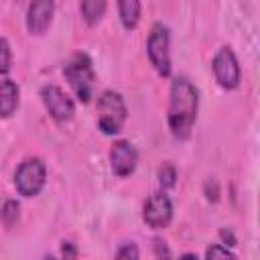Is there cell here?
<instances>
[{
  "label": "cell",
  "instance_id": "1",
  "mask_svg": "<svg viewBox=\"0 0 260 260\" xmlns=\"http://www.w3.org/2000/svg\"><path fill=\"white\" fill-rule=\"evenodd\" d=\"M199 93L187 77H175L171 83L169 100V128L175 138H187L197 118Z\"/></svg>",
  "mask_w": 260,
  "mask_h": 260
},
{
  "label": "cell",
  "instance_id": "2",
  "mask_svg": "<svg viewBox=\"0 0 260 260\" xmlns=\"http://www.w3.org/2000/svg\"><path fill=\"white\" fill-rule=\"evenodd\" d=\"M63 75L69 81L71 89L81 102H89L91 91H93V67L91 59L85 53H75L63 67Z\"/></svg>",
  "mask_w": 260,
  "mask_h": 260
},
{
  "label": "cell",
  "instance_id": "3",
  "mask_svg": "<svg viewBox=\"0 0 260 260\" xmlns=\"http://www.w3.org/2000/svg\"><path fill=\"white\" fill-rule=\"evenodd\" d=\"M126 122V104L114 89H106L98 100V126L104 134H118Z\"/></svg>",
  "mask_w": 260,
  "mask_h": 260
},
{
  "label": "cell",
  "instance_id": "4",
  "mask_svg": "<svg viewBox=\"0 0 260 260\" xmlns=\"http://www.w3.org/2000/svg\"><path fill=\"white\" fill-rule=\"evenodd\" d=\"M45 177H47L45 162L41 158H26L16 169L14 185H16V189H18L20 195L35 197V195L41 193V189L45 185Z\"/></svg>",
  "mask_w": 260,
  "mask_h": 260
},
{
  "label": "cell",
  "instance_id": "5",
  "mask_svg": "<svg viewBox=\"0 0 260 260\" xmlns=\"http://www.w3.org/2000/svg\"><path fill=\"white\" fill-rule=\"evenodd\" d=\"M148 59L154 65L156 73L167 77L171 73V57H169V28L160 22H156L148 35L146 41Z\"/></svg>",
  "mask_w": 260,
  "mask_h": 260
},
{
  "label": "cell",
  "instance_id": "6",
  "mask_svg": "<svg viewBox=\"0 0 260 260\" xmlns=\"http://www.w3.org/2000/svg\"><path fill=\"white\" fill-rule=\"evenodd\" d=\"M211 67H213L217 83L223 89L238 87V83H240V65H238V59H236V55L230 47H221L215 53V57L211 61Z\"/></svg>",
  "mask_w": 260,
  "mask_h": 260
},
{
  "label": "cell",
  "instance_id": "7",
  "mask_svg": "<svg viewBox=\"0 0 260 260\" xmlns=\"http://www.w3.org/2000/svg\"><path fill=\"white\" fill-rule=\"evenodd\" d=\"M41 98H43V104L47 108V112L51 114L53 120L57 122H67L73 118L75 114V104L73 100L57 85H45L41 89Z\"/></svg>",
  "mask_w": 260,
  "mask_h": 260
},
{
  "label": "cell",
  "instance_id": "8",
  "mask_svg": "<svg viewBox=\"0 0 260 260\" xmlns=\"http://www.w3.org/2000/svg\"><path fill=\"white\" fill-rule=\"evenodd\" d=\"M142 217L148 228L152 230H162L171 223L173 219V203L167 193H154L146 199Z\"/></svg>",
  "mask_w": 260,
  "mask_h": 260
},
{
  "label": "cell",
  "instance_id": "9",
  "mask_svg": "<svg viewBox=\"0 0 260 260\" xmlns=\"http://www.w3.org/2000/svg\"><path fill=\"white\" fill-rule=\"evenodd\" d=\"M136 160H138L136 148H134L128 140H116V142L112 144L110 162H112V171H114L118 177H128V175H132L134 169H136Z\"/></svg>",
  "mask_w": 260,
  "mask_h": 260
},
{
  "label": "cell",
  "instance_id": "10",
  "mask_svg": "<svg viewBox=\"0 0 260 260\" xmlns=\"http://www.w3.org/2000/svg\"><path fill=\"white\" fill-rule=\"evenodd\" d=\"M53 10H55V4L51 0H39V2H32L28 6V12H26V26L32 35H41L47 30V26L51 24V18H53Z\"/></svg>",
  "mask_w": 260,
  "mask_h": 260
},
{
  "label": "cell",
  "instance_id": "11",
  "mask_svg": "<svg viewBox=\"0 0 260 260\" xmlns=\"http://www.w3.org/2000/svg\"><path fill=\"white\" fill-rule=\"evenodd\" d=\"M18 85L12 79H2L0 81V116L10 118L16 108H18Z\"/></svg>",
  "mask_w": 260,
  "mask_h": 260
},
{
  "label": "cell",
  "instance_id": "12",
  "mask_svg": "<svg viewBox=\"0 0 260 260\" xmlns=\"http://www.w3.org/2000/svg\"><path fill=\"white\" fill-rule=\"evenodd\" d=\"M118 12H120V20H122L124 28L132 30L138 24V18H140V2L122 0V2H118Z\"/></svg>",
  "mask_w": 260,
  "mask_h": 260
},
{
  "label": "cell",
  "instance_id": "13",
  "mask_svg": "<svg viewBox=\"0 0 260 260\" xmlns=\"http://www.w3.org/2000/svg\"><path fill=\"white\" fill-rule=\"evenodd\" d=\"M104 10H106V2L104 0H83L81 2V14H83L87 24H95L102 18Z\"/></svg>",
  "mask_w": 260,
  "mask_h": 260
},
{
  "label": "cell",
  "instance_id": "14",
  "mask_svg": "<svg viewBox=\"0 0 260 260\" xmlns=\"http://www.w3.org/2000/svg\"><path fill=\"white\" fill-rule=\"evenodd\" d=\"M18 209H20V205H18L14 199H8V201L4 203V207H2V211H0V217H2V221H4L8 228L18 221Z\"/></svg>",
  "mask_w": 260,
  "mask_h": 260
},
{
  "label": "cell",
  "instance_id": "15",
  "mask_svg": "<svg viewBox=\"0 0 260 260\" xmlns=\"http://www.w3.org/2000/svg\"><path fill=\"white\" fill-rule=\"evenodd\" d=\"M205 260H236V256L228 248H223L219 244H211L205 252Z\"/></svg>",
  "mask_w": 260,
  "mask_h": 260
},
{
  "label": "cell",
  "instance_id": "16",
  "mask_svg": "<svg viewBox=\"0 0 260 260\" xmlns=\"http://www.w3.org/2000/svg\"><path fill=\"white\" fill-rule=\"evenodd\" d=\"M10 61H12V53H10V45L6 39L0 37V75L10 71Z\"/></svg>",
  "mask_w": 260,
  "mask_h": 260
},
{
  "label": "cell",
  "instance_id": "17",
  "mask_svg": "<svg viewBox=\"0 0 260 260\" xmlns=\"http://www.w3.org/2000/svg\"><path fill=\"white\" fill-rule=\"evenodd\" d=\"M138 246L134 242H126L118 248L116 252V260H138Z\"/></svg>",
  "mask_w": 260,
  "mask_h": 260
},
{
  "label": "cell",
  "instance_id": "18",
  "mask_svg": "<svg viewBox=\"0 0 260 260\" xmlns=\"http://www.w3.org/2000/svg\"><path fill=\"white\" fill-rule=\"evenodd\" d=\"M158 179H160V185L162 187H173L175 185V179H177V171L173 165H162L160 171H158Z\"/></svg>",
  "mask_w": 260,
  "mask_h": 260
},
{
  "label": "cell",
  "instance_id": "19",
  "mask_svg": "<svg viewBox=\"0 0 260 260\" xmlns=\"http://www.w3.org/2000/svg\"><path fill=\"white\" fill-rule=\"evenodd\" d=\"M152 250H154V256L158 260H171V250L167 246V242L162 238H154L152 240Z\"/></svg>",
  "mask_w": 260,
  "mask_h": 260
},
{
  "label": "cell",
  "instance_id": "20",
  "mask_svg": "<svg viewBox=\"0 0 260 260\" xmlns=\"http://www.w3.org/2000/svg\"><path fill=\"white\" fill-rule=\"evenodd\" d=\"M61 254H63V260H75V258H77V248H75V244H73V242H63Z\"/></svg>",
  "mask_w": 260,
  "mask_h": 260
},
{
  "label": "cell",
  "instance_id": "21",
  "mask_svg": "<svg viewBox=\"0 0 260 260\" xmlns=\"http://www.w3.org/2000/svg\"><path fill=\"white\" fill-rule=\"evenodd\" d=\"M219 236H221V240L223 242H228V246H236V238H234V234L230 232V230H219Z\"/></svg>",
  "mask_w": 260,
  "mask_h": 260
},
{
  "label": "cell",
  "instance_id": "22",
  "mask_svg": "<svg viewBox=\"0 0 260 260\" xmlns=\"http://www.w3.org/2000/svg\"><path fill=\"white\" fill-rule=\"evenodd\" d=\"M179 260H199V258H197L195 254H189V252H187V254H183Z\"/></svg>",
  "mask_w": 260,
  "mask_h": 260
},
{
  "label": "cell",
  "instance_id": "23",
  "mask_svg": "<svg viewBox=\"0 0 260 260\" xmlns=\"http://www.w3.org/2000/svg\"><path fill=\"white\" fill-rule=\"evenodd\" d=\"M43 260H55V258H53V256H45Z\"/></svg>",
  "mask_w": 260,
  "mask_h": 260
}]
</instances>
